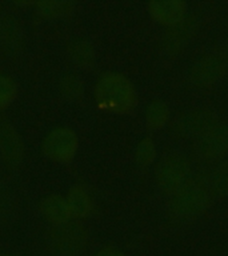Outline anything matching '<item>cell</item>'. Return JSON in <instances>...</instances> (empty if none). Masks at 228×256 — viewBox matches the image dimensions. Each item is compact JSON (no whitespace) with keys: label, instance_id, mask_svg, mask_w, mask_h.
Segmentation results:
<instances>
[{"label":"cell","instance_id":"6da1fadb","mask_svg":"<svg viewBox=\"0 0 228 256\" xmlns=\"http://www.w3.org/2000/svg\"><path fill=\"white\" fill-rule=\"evenodd\" d=\"M95 102L103 111L126 115L135 110L138 95L132 82L124 74L107 71L95 84Z\"/></svg>","mask_w":228,"mask_h":256},{"label":"cell","instance_id":"7a4b0ae2","mask_svg":"<svg viewBox=\"0 0 228 256\" xmlns=\"http://www.w3.org/2000/svg\"><path fill=\"white\" fill-rule=\"evenodd\" d=\"M212 192L206 178L194 176L171 195L170 211L180 219H190L203 214L212 200Z\"/></svg>","mask_w":228,"mask_h":256},{"label":"cell","instance_id":"3957f363","mask_svg":"<svg viewBox=\"0 0 228 256\" xmlns=\"http://www.w3.org/2000/svg\"><path fill=\"white\" fill-rule=\"evenodd\" d=\"M88 243V231L79 220L52 227L50 247L55 256H79Z\"/></svg>","mask_w":228,"mask_h":256},{"label":"cell","instance_id":"277c9868","mask_svg":"<svg viewBox=\"0 0 228 256\" xmlns=\"http://www.w3.org/2000/svg\"><path fill=\"white\" fill-rule=\"evenodd\" d=\"M190 160L180 154H172L160 160L155 170V182L166 195H174L188 180Z\"/></svg>","mask_w":228,"mask_h":256},{"label":"cell","instance_id":"5b68a950","mask_svg":"<svg viewBox=\"0 0 228 256\" xmlns=\"http://www.w3.org/2000/svg\"><path fill=\"white\" fill-rule=\"evenodd\" d=\"M42 150L55 163H70L78 154L79 139L71 128L56 127L46 135Z\"/></svg>","mask_w":228,"mask_h":256},{"label":"cell","instance_id":"8992f818","mask_svg":"<svg viewBox=\"0 0 228 256\" xmlns=\"http://www.w3.org/2000/svg\"><path fill=\"white\" fill-rule=\"evenodd\" d=\"M195 151L204 160H220L228 154V123L215 120L196 136Z\"/></svg>","mask_w":228,"mask_h":256},{"label":"cell","instance_id":"52a82bcc","mask_svg":"<svg viewBox=\"0 0 228 256\" xmlns=\"http://www.w3.org/2000/svg\"><path fill=\"white\" fill-rule=\"evenodd\" d=\"M228 70L227 54H204L192 64L190 76L198 87H211Z\"/></svg>","mask_w":228,"mask_h":256},{"label":"cell","instance_id":"ba28073f","mask_svg":"<svg viewBox=\"0 0 228 256\" xmlns=\"http://www.w3.org/2000/svg\"><path fill=\"white\" fill-rule=\"evenodd\" d=\"M147 8L152 19L168 28L180 23L187 14V4L182 0H152Z\"/></svg>","mask_w":228,"mask_h":256},{"label":"cell","instance_id":"9c48e42d","mask_svg":"<svg viewBox=\"0 0 228 256\" xmlns=\"http://www.w3.org/2000/svg\"><path fill=\"white\" fill-rule=\"evenodd\" d=\"M39 210L42 212V216L52 227L63 226L74 220L67 199L56 194L44 196L43 199L40 200Z\"/></svg>","mask_w":228,"mask_h":256},{"label":"cell","instance_id":"30bf717a","mask_svg":"<svg viewBox=\"0 0 228 256\" xmlns=\"http://www.w3.org/2000/svg\"><path fill=\"white\" fill-rule=\"evenodd\" d=\"M0 154L7 164L19 163L23 158V142L10 123L0 124Z\"/></svg>","mask_w":228,"mask_h":256},{"label":"cell","instance_id":"8fae6325","mask_svg":"<svg viewBox=\"0 0 228 256\" xmlns=\"http://www.w3.org/2000/svg\"><path fill=\"white\" fill-rule=\"evenodd\" d=\"M66 199L71 210L72 218L75 220L86 219L94 211V196L84 184H75L74 187L70 188Z\"/></svg>","mask_w":228,"mask_h":256},{"label":"cell","instance_id":"7c38bea8","mask_svg":"<svg viewBox=\"0 0 228 256\" xmlns=\"http://www.w3.org/2000/svg\"><path fill=\"white\" fill-rule=\"evenodd\" d=\"M194 30H195V19L188 18V16H186L180 23L168 28L163 40L166 51H168L170 54L179 52L188 43Z\"/></svg>","mask_w":228,"mask_h":256},{"label":"cell","instance_id":"4fadbf2b","mask_svg":"<svg viewBox=\"0 0 228 256\" xmlns=\"http://www.w3.org/2000/svg\"><path fill=\"white\" fill-rule=\"evenodd\" d=\"M68 55L80 67H91L95 63V50L86 39H74L68 43Z\"/></svg>","mask_w":228,"mask_h":256},{"label":"cell","instance_id":"5bb4252c","mask_svg":"<svg viewBox=\"0 0 228 256\" xmlns=\"http://www.w3.org/2000/svg\"><path fill=\"white\" fill-rule=\"evenodd\" d=\"M170 119V107L163 100H152L146 110V123L152 131H159Z\"/></svg>","mask_w":228,"mask_h":256},{"label":"cell","instance_id":"9a60e30c","mask_svg":"<svg viewBox=\"0 0 228 256\" xmlns=\"http://www.w3.org/2000/svg\"><path fill=\"white\" fill-rule=\"evenodd\" d=\"M206 180L211 190L212 196L228 195V164L219 163L214 166L206 176Z\"/></svg>","mask_w":228,"mask_h":256},{"label":"cell","instance_id":"2e32d148","mask_svg":"<svg viewBox=\"0 0 228 256\" xmlns=\"http://www.w3.org/2000/svg\"><path fill=\"white\" fill-rule=\"evenodd\" d=\"M215 118L212 115V112L210 110H196V111L191 112L187 116V119L184 120L183 130L187 134H194V135H200L202 132L211 126L215 122Z\"/></svg>","mask_w":228,"mask_h":256},{"label":"cell","instance_id":"e0dca14e","mask_svg":"<svg viewBox=\"0 0 228 256\" xmlns=\"http://www.w3.org/2000/svg\"><path fill=\"white\" fill-rule=\"evenodd\" d=\"M156 158V147L154 140L147 136L138 143L135 151V160L140 167H150Z\"/></svg>","mask_w":228,"mask_h":256},{"label":"cell","instance_id":"ac0fdd59","mask_svg":"<svg viewBox=\"0 0 228 256\" xmlns=\"http://www.w3.org/2000/svg\"><path fill=\"white\" fill-rule=\"evenodd\" d=\"M18 84L10 75L0 74V110H6L15 102Z\"/></svg>","mask_w":228,"mask_h":256},{"label":"cell","instance_id":"d6986e66","mask_svg":"<svg viewBox=\"0 0 228 256\" xmlns=\"http://www.w3.org/2000/svg\"><path fill=\"white\" fill-rule=\"evenodd\" d=\"M60 91L66 95V98L74 99V98L80 96L83 91V83L75 74H67L60 80Z\"/></svg>","mask_w":228,"mask_h":256},{"label":"cell","instance_id":"ffe728a7","mask_svg":"<svg viewBox=\"0 0 228 256\" xmlns=\"http://www.w3.org/2000/svg\"><path fill=\"white\" fill-rule=\"evenodd\" d=\"M39 7V12L47 16L64 15L71 11V6L68 3H56V2H44L36 4Z\"/></svg>","mask_w":228,"mask_h":256},{"label":"cell","instance_id":"44dd1931","mask_svg":"<svg viewBox=\"0 0 228 256\" xmlns=\"http://www.w3.org/2000/svg\"><path fill=\"white\" fill-rule=\"evenodd\" d=\"M91 256H127L122 250L116 247H112V246H106V247H102L99 250H96Z\"/></svg>","mask_w":228,"mask_h":256},{"label":"cell","instance_id":"7402d4cb","mask_svg":"<svg viewBox=\"0 0 228 256\" xmlns=\"http://www.w3.org/2000/svg\"><path fill=\"white\" fill-rule=\"evenodd\" d=\"M0 256H16L14 254H10V252H0Z\"/></svg>","mask_w":228,"mask_h":256}]
</instances>
